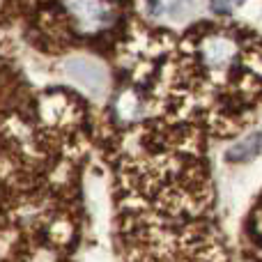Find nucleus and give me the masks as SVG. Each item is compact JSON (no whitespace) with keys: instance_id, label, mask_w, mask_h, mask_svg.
Here are the masks:
<instances>
[{"instance_id":"nucleus-1","label":"nucleus","mask_w":262,"mask_h":262,"mask_svg":"<svg viewBox=\"0 0 262 262\" xmlns=\"http://www.w3.org/2000/svg\"><path fill=\"white\" fill-rule=\"evenodd\" d=\"M262 154V131H253L249 134L244 140H239L237 145H232L226 152L228 161H249V159H255Z\"/></svg>"}]
</instances>
